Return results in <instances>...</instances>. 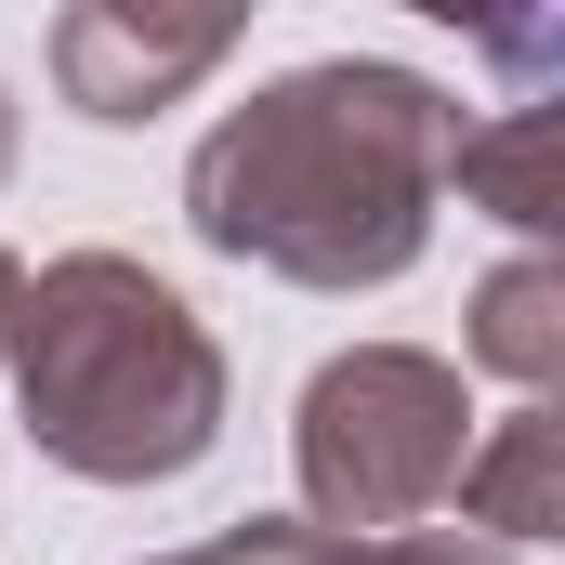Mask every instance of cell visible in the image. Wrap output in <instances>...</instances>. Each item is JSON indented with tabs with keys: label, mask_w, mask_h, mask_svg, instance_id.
Segmentation results:
<instances>
[{
	"label": "cell",
	"mask_w": 565,
	"mask_h": 565,
	"mask_svg": "<svg viewBox=\"0 0 565 565\" xmlns=\"http://www.w3.org/2000/svg\"><path fill=\"white\" fill-rule=\"evenodd\" d=\"M0 171H13V93H0Z\"/></svg>",
	"instance_id": "cell-11"
},
{
	"label": "cell",
	"mask_w": 565,
	"mask_h": 565,
	"mask_svg": "<svg viewBox=\"0 0 565 565\" xmlns=\"http://www.w3.org/2000/svg\"><path fill=\"white\" fill-rule=\"evenodd\" d=\"M447 184L473 198V211H500L526 250L565 224V93H513V106H487V119H460L447 145Z\"/></svg>",
	"instance_id": "cell-5"
},
{
	"label": "cell",
	"mask_w": 565,
	"mask_h": 565,
	"mask_svg": "<svg viewBox=\"0 0 565 565\" xmlns=\"http://www.w3.org/2000/svg\"><path fill=\"white\" fill-rule=\"evenodd\" d=\"M13 302H26V264L0 250V355H13Z\"/></svg>",
	"instance_id": "cell-10"
},
{
	"label": "cell",
	"mask_w": 565,
	"mask_h": 565,
	"mask_svg": "<svg viewBox=\"0 0 565 565\" xmlns=\"http://www.w3.org/2000/svg\"><path fill=\"white\" fill-rule=\"evenodd\" d=\"M447 145L460 106L422 66L329 53L211 119V145L184 158V224L224 264H264L289 289H395L434 237Z\"/></svg>",
	"instance_id": "cell-1"
},
{
	"label": "cell",
	"mask_w": 565,
	"mask_h": 565,
	"mask_svg": "<svg viewBox=\"0 0 565 565\" xmlns=\"http://www.w3.org/2000/svg\"><path fill=\"white\" fill-rule=\"evenodd\" d=\"M473 369H500L526 408H553V382H565V264L553 250H526L473 289Z\"/></svg>",
	"instance_id": "cell-7"
},
{
	"label": "cell",
	"mask_w": 565,
	"mask_h": 565,
	"mask_svg": "<svg viewBox=\"0 0 565 565\" xmlns=\"http://www.w3.org/2000/svg\"><path fill=\"white\" fill-rule=\"evenodd\" d=\"M13 408L26 447L79 487H171L224 447V342L132 250H66L13 302Z\"/></svg>",
	"instance_id": "cell-2"
},
{
	"label": "cell",
	"mask_w": 565,
	"mask_h": 565,
	"mask_svg": "<svg viewBox=\"0 0 565 565\" xmlns=\"http://www.w3.org/2000/svg\"><path fill=\"white\" fill-rule=\"evenodd\" d=\"M447 500H460V526H487L500 553L553 540V526H565V422H553V408H513V422L460 460Z\"/></svg>",
	"instance_id": "cell-6"
},
{
	"label": "cell",
	"mask_w": 565,
	"mask_h": 565,
	"mask_svg": "<svg viewBox=\"0 0 565 565\" xmlns=\"http://www.w3.org/2000/svg\"><path fill=\"white\" fill-rule=\"evenodd\" d=\"M224 53H237V13H119V0L53 13V79H66L79 119H158Z\"/></svg>",
	"instance_id": "cell-4"
},
{
	"label": "cell",
	"mask_w": 565,
	"mask_h": 565,
	"mask_svg": "<svg viewBox=\"0 0 565 565\" xmlns=\"http://www.w3.org/2000/svg\"><path fill=\"white\" fill-rule=\"evenodd\" d=\"M289 565H526V553L460 540V526H408V540H316V526L289 513Z\"/></svg>",
	"instance_id": "cell-8"
},
{
	"label": "cell",
	"mask_w": 565,
	"mask_h": 565,
	"mask_svg": "<svg viewBox=\"0 0 565 565\" xmlns=\"http://www.w3.org/2000/svg\"><path fill=\"white\" fill-rule=\"evenodd\" d=\"M289 460H302V526L316 540H408L473 460V395L422 342H355L302 382Z\"/></svg>",
	"instance_id": "cell-3"
},
{
	"label": "cell",
	"mask_w": 565,
	"mask_h": 565,
	"mask_svg": "<svg viewBox=\"0 0 565 565\" xmlns=\"http://www.w3.org/2000/svg\"><path fill=\"white\" fill-rule=\"evenodd\" d=\"M145 565H289V513H250V526H224L198 553H145Z\"/></svg>",
	"instance_id": "cell-9"
}]
</instances>
